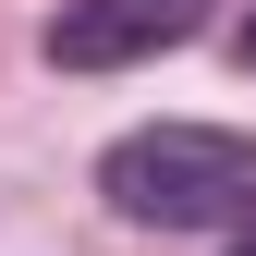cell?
Returning a JSON list of instances; mask_svg holds the SVG:
<instances>
[{"instance_id":"cell-3","label":"cell","mask_w":256,"mask_h":256,"mask_svg":"<svg viewBox=\"0 0 256 256\" xmlns=\"http://www.w3.org/2000/svg\"><path fill=\"white\" fill-rule=\"evenodd\" d=\"M232 49H244V74H256V12H244V24H232Z\"/></svg>"},{"instance_id":"cell-1","label":"cell","mask_w":256,"mask_h":256,"mask_svg":"<svg viewBox=\"0 0 256 256\" xmlns=\"http://www.w3.org/2000/svg\"><path fill=\"white\" fill-rule=\"evenodd\" d=\"M98 196L134 232H244L256 220V134L232 122H146L98 158Z\"/></svg>"},{"instance_id":"cell-2","label":"cell","mask_w":256,"mask_h":256,"mask_svg":"<svg viewBox=\"0 0 256 256\" xmlns=\"http://www.w3.org/2000/svg\"><path fill=\"white\" fill-rule=\"evenodd\" d=\"M183 37H196V0H61L37 49L61 74H122V61H158Z\"/></svg>"},{"instance_id":"cell-4","label":"cell","mask_w":256,"mask_h":256,"mask_svg":"<svg viewBox=\"0 0 256 256\" xmlns=\"http://www.w3.org/2000/svg\"><path fill=\"white\" fill-rule=\"evenodd\" d=\"M232 256H256V220H244V232H232Z\"/></svg>"}]
</instances>
